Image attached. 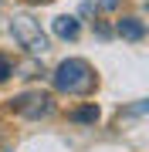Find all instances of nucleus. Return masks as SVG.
<instances>
[{
  "label": "nucleus",
  "mask_w": 149,
  "mask_h": 152,
  "mask_svg": "<svg viewBox=\"0 0 149 152\" xmlns=\"http://www.w3.org/2000/svg\"><path fill=\"white\" fill-rule=\"evenodd\" d=\"M51 85L61 95H92L95 91V68L85 58H68L51 71Z\"/></svg>",
  "instance_id": "nucleus-1"
},
{
  "label": "nucleus",
  "mask_w": 149,
  "mask_h": 152,
  "mask_svg": "<svg viewBox=\"0 0 149 152\" xmlns=\"http://www.w3.org/2000/svg\"><path fill=\"white\" fill-rule=\"evenodd\" d=\"M98 7H102V10H115L119 0H98Z\"/></svg>",
  "instance_id": "nucleus-8"
},
{
  "label": "nucleus",
  "mask_w": 149,
  "mask_h": 152,
  "mask_svg": "<svg viewBox=\"0 0 149 152\" xmlns=\"http://www.w3.org/2000/svg\"><path fill=\"white\" fill-rule=\"evenodd\" d=\"M14 75V68H10V61H7L4 54H0V81H7V78Z\"/></svg>",
  "instance_id": "nucleus-7"
},
{
  "label": "nucleus",
  "mask_w": 149,
  "mask_h": 152,
  "mask_svg": "<svg viewBox=\"0 0 149 152\" xmlns=\"http://www.w3.org/2000/svg\"><path fill=\"white\" fill-rule=\"evenodd\" d=\"M10 112H17L21 118H48V115H54V98L44 95V91H24L10 98Z\"/></svg>",
  "instance_id": "nucleus-3"
},
{
  "label": "nucleus",
  "mask_w": 149,
  "mask_h": 152,
  "mask_svg": "<svg viewBox=\"0 0 149 152\" xmlns=\"http://www.w3.org/2000/svg\"><path fill=\"white\" fill-rule=\"evenodd\" d=\"M10 37L21 44L24 51H27V54H34V58H44L48 54V34L41 31V24L34 20L31 14H17L14 20H10Z\"/></svg>",
  "instance_id": "nucleus-2"
},
{
  "label": "nucleus",
  "mask_w": 149,
  "mask_h": 152,
  "mask_svg": "<svg viewBox=\"0 0 149 152\" xmlns=\"http://www.w3.org/2000/svg\"><path fill=\"white\" fill-rule=\"evenodd\" d=\"M146 112V102H139V105H132V108H129V115H142Z\"/></svg>",
  "instance_id": "nucleus-9"
},
{
  "label": "nucleus",
  "mask_w": 149,
  "mask_h": 152,
  "mask_svg": "<svg viewBox=\"0 0 149 152\" xmlns=\"http://www.w3.org/2000/svg\"><path fill=\"white\" fill-rule=\"evenodd\" d=\"M34 4H48V0H34Z\"/></svg>",
  "instance_id": "nucleus-10"
},
{
  "label": "nucleus",
  "mask_w": 149,
  "mask_h": 152,
  "mask_svg": "<svg viewBox=\"0 0 149 152\" xmlns=\"http://www.w3.org/2000/svg\"><path fill=\"white\" fill-rule=\"evenodd\" d=\"M71 118L81 122V125H95V122H98V105H85V108H78Z\"/></svg>",
  "instance_id": "nucleus-6"
},
{
  "label": "nucleus",
  "mask_w": 149,
  "mask_h": 152,
  "mask_svg": "<svg viewBox=\"0 0 149 152\" xmlns=\"http://www.w3.org/2000/svg\"><path fill=\"white\" fill-rule=\"evenodd\" d=\"M115 34L126 41H142L146 37V24L139 20V17H122V20L115 24Z\"/></svg>",
  "instance_id": "nucleus-4"
},
{
  "label": "nucleus",
  "mask_w": 149,
  "mask_h": 152,
  "mask_svg": "<svg viewBox=\"0 0 149 152\" xmlns=\"http://www.w3.org/2000/svg\"><path fill=\"white\" fill-rule=\"evenodd\" d=\"M51 31H54V34H58L61 41H75L78 34H81V27H78V20H75V17H68V14L54 17V20H51Z\"/></svg>",
  "instance_id": "nucleus-5"
}]
</instances>
